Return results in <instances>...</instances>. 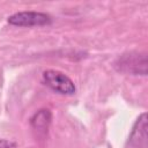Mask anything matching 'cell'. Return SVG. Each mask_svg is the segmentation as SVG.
Segmentation results:
<instances>
[{"label":"cell","instance_id":"5","mask_svg":"<svg viewBox=\"0 0 148 148\" xmlns=\"http://www.w3.org/2000/svg\"><path fill=\"white\" fill-rule=\"evenodd\" d=\"M52 120V113L47 109H42L37 111L30 119V125L38 134H45L50 127Z\"/></svg>","mask_w":148,"mask_h":148},{"label":"cell","instance_id":"6","mask_svg":"<svg viewBox=\"0 0 148 148\" xmlns=\"http://www.w3.org/2000/svg\"><path fill=\"white\" fill-rule=\"evenodd\" d=\"M0 148H16V143L10 140L0 139Z\"/></svg>","mask_w":148,"mask_h":148},{"label":"cell","instance_id":"2","mask_svg":"<svg viewBox=\"0 0 148 148\" xmlns=\"http://www.w3.org/2000/svg\"><path fill=\"white\" fill-rule=\"evenodd\" d=\"M43 81L49 88L61 95H73L76 91L74 82L66 74L56 69L44 71Z\"/></svg>","mask_w":148,"mask_h":148},{"label":"cell","instance_id":"3","mask_svg":"<svg viewBox=\"0 0 148 148\" xmlns=\"http://www.w3.org/2000/svg\"><path fill=\"white\" fill-rule=\"evenodd\" d=\"M8 23L15 27H42L52 23V17L46 13L25 10L18 12L8 17Z\"/></svg>","mask_w":148,"mask_h":148},{"label":"cell","instance_id":"4","mask_svg":"<svg viewBox=\"0 0 148 148\" xmlns=\"http://www.w3.org/2000/svg\"><path fill=\"white\" fill-rule=\"evenodd\" d=\"M147 142V113H142L135 121L131 135L130 143L134 148H146Z\"/></svg>","mask_w":148,"mask_h":148},{"label":"cell","instance_id":"1","mask_svg":"<svg viewBox=\"0 0 148 148\" xmlns=\"http://www.w3.org/2000/svg\"><path fill=\"white\" fill-rule=\"evenodd\" d=\"M147 56L146 53L128 52L120 56L114 66L117 71L131 75H146L147 74Z\"/></svg>","mask_w":148,"mask_h":148}]
</instances>
